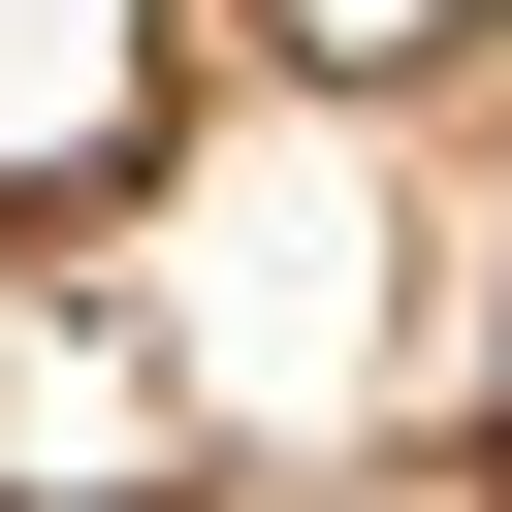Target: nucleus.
<instances>
[{"label":"nucleus","instance_id":"f257e3e1","mask_svg":"<svg viewBox=\"0 0 512 512\" xmlns=\"http://www.w3.org/2000/svg\"><path fill=\"white\" fill-rule=\"evenodd\" d=\"M0 512H512V0H0Z\"/></svg>","mask_w":512,"mask_h":512}]
</instances>
